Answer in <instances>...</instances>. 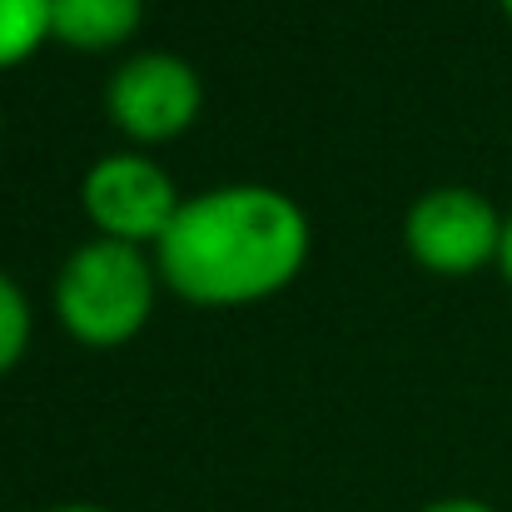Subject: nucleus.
Masks as SVG:
<instances>
[{
    "label": "nucleus",
    "instance_id": "f257e3e1",
    "mask_svg": "<svg viewBox=\"0 0 512 512\" xmlns=\"http://www.w3.org/2000/svg\"><path fill=\"white\" fill-rule=\"evenodd\" d=\"M309 214L274 184L189 194L155 244L160 279L194 309H244L284 294L309 264Z\"/></svg>",
    "mask_w": 512,
    "mask_h": 512
},
{
    "label": "nucleus",
    "instance_id": "20e7f679",
    "mask_svg": "<svg viewBox=\"0 0 512 512\" xmlns=\"http://www.w3.org/2000/svg\"><path fill=\"white\" fill-rule=\"evenodd\" d=\"M199 110L204 80L174 50H140L120 60L105 85V115L130 145H170L194 130Z\"/></svg>",
    "mask_w": 512,
    "mask_h": 512
},
{
    "label": "nucleus",
    "instance_id": "9b49d317",
    "mask_svg": "<svg viewBox=\"0 0 512 512\" xmlns=\"http://www.w3.org/2000/svg\"><path fill=\"white\" fill-rule=\"evenodd\" d=\"M45 512H110V508H95V503H65V508H45Z\"/></svg>",
    "mask_w": 512,
    "mask_h": 512
},
{
    "label": "nucleus",
    "instance_id": "0eeeda50",
    "mask_svg": "<svg viewBox=\"0 0 512 512\" xmlns=\"http://www.w3.org/2000/svg\"><path fill=\"white\" fill-rule=\"evenodd\" d=\"M50 40V0H0V70L25 65Z\"/></svg>",
    "mask_w": 512,
    "mask_h": 512
},
{
    "label": "nucleus",
    "instance_id": "7ed1b4c3",
    "mask_svg": "<svg viewBox=\"0 0 512 512\" xmlns=\"http://www.w3.org/2000/svg\"><path fill=\"white\" fill-rule=\"evenodd\" d=\"M503 224L508 219L498 214V204L483 189L438 184V189L413 199V209L403 219V249L428 274L463 279V274H478V269L498 264Z\"/></svg>",
    "mask_w": 512,
    "mask_h": 512
},
{
    "label": "nucleus",
    "instance_id": "423d86ee",
    "mask_svg": "<svg viewBox=\"0 0 512 512\" xmlns=\"http://www.w3.org/2000/svg\"><path fill=\"white\" fill-rule=\"evenodd\" d=\"M145 0H50V40L75 55H110L135 40Z\"/></svg>",
    "mask_w": 512,
    "mask_h": 512
},
{
    "label": "nucleus",
    "instance_id": "1a4fd4ad",
    "mask_svg": "<svg viewBox=\"0 0 512 512\" xmlns=\"http://www.w3.org/2000/svg\"><path fill=\"white\" fill-rule=\"evenodd\" d=\"M423 512H498V508H488L483 498H438V503H428Z\"/></svg>",
    "mask_w": 512,
    "mask_h": 512
},
{
    "label": "nucleus",
    "instance_id": "f03ea898",
    "mask_svg": "<svg viewBox=\"0 0 512 512\" xmlns=\"http://www.w3.org/2000/svg\"><path fill=\"white\" fill-rule=\"evenodd\" d=\"M160 284L155 249L85 239L55 274V319L85 348H120L150 324Z\"/></svg>",
    "mask_w": 512,
    "mask_h": 512
},
{
    "label": "nucleus",
    "instance_id": "39448f33",
    "mask_svg": "<svg viewBox=\"0 0 512 512\" xmlns=\"http://www.w3.org/2000/svg\"><path fill=\"white\" fill-rule=\"evenodd\" d=\"M179 204L184 199H179L174 179L140 150H115V155L95 160L80 179V209L95 224V239L155 249L174 224Z\"/></svg>",
    "mask_w": 512,
    "mask_h": 512
},
{
    "label": "nucleus",
    "instance_id": "f8f14e48",
    "mask_svg": "<svg viewBox=\"0 0 512 512\" xmlns=\"http://www.w3.org/2000/svg\"><path fill=\"white\" fill-rule=\"evenodd\" d=\"M498 5H503V15H508V20H512V0H498Z\"/></svg>",
    "mask_w": 512,
    "mask_h": 512
},
{
    "label": "nucleus",
    "instance_id": "6e6552de",
    "mask_svg": "<svg viewBox=\"0 0 512 512\" xmlns=\"http://www.w3.org/2000/svg\"><path fill=\"white\" fill-rule=\"evenodd\" d=\"M30 334H35L30 299H25V289L0 269V378L20 368V358H25V348H30Z\"/></svg>",
    "mask_w": 512,
    "mask_h": 512
},
{
    "label": "nucleus",
    "instance_id": "9d476101",
    "mask_svg": "<svg viewBox=\"0 0 512 512\" xmlns=\"http://www.w3.org/2000/svg\"><path fill=\"white\" fill-rule=\"evenodd\" d=\"M498 274L508 279V289H512V214H508V224H503V254H498Z\"/></svg>",
    "mask_w": 512,
    "mask_h": 512
}]
</instances>
